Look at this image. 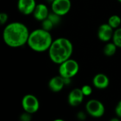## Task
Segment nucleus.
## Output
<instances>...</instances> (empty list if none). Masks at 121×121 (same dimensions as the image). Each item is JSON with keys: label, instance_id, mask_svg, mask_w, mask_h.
<instances>
[{"label": "nucleus", "instance_id": "8", "mask_svg": "<svg viewBox=\"0 0 121 121\" xmlns=\"http://www.w3.org/2000/svg\"><path fill=\"white\" fill-rule=\"evenodd\" d=\"M36 5L35 0H18L17 2L18 10L25 16L33 14Z\"/></svg>", "mask_w": 121, "mask_h": 121}, {"label": "nucleus", "instance_id": "3", "mask_svg": "<svg viewBox=\"0 0 121 121\" xmlns=\"http://www.w3.org/2000/svg\"><path fill=\"white\" fill-rule=\"evenodd\" d=\"M52 41L50 31L43 28H38L30 32L27 45L32 50L43 52L49 50Z\"/></svg>", "mask_w": 121, "mask_h": 121}, {"label": "nucleus", "instance_id": "6", "mask_svg": "<svg viewBox=\"0 0 121 121\" xmlns=\"http://www.w3.org/2000/svg\"><path fill=\"white\" fill-rule=\"evenodd\" d=\"M21 106L24 111L30 114H33L39 110L40 102L35 96L28 94L23 97Z\"/></svg>", "mask_w": 121, "mask_h": 121}, {"label": "nucleus", "instance_id": "14", "mask_svg": "<svg viewBox=\"0 0 121 121\" xmlns=\"http://www.w3.org/2000/svg\"><path fill=\"white\" fill-rule=\"evenodd\" d=\"M117 48L118 47L113 42L107 43L104 48V54L107 57H111L116 52Z\"/></svg>", "mask_w": 121, "mask_h": 121}, {"label": "nucleus", "instance_id": "13", "mask_svg": "<svg viewBox=\"0 0 121 121\" xmlns=\"http://www.w3.org/2000/svg\"><path fill=\"white\" fill-rule=\"evenodd\" d=\"M65 86L64 82V79L60 75L53 77L51 78L48 82L49 89L53 92H60L62 90L64 86Z\"/></svg>", "mask_w": 121, "mask_h": 121}, {"label": "nucleus", "instance_id": "23", "mask_svg": "<svg viewBox=\"0 0 121 121\" xmlns=\"http://www.w3.org/2000/svg\"><path fill=\"white\" fill-rule=\"evenodd\" d=\"M77 118L79 119V120H82V121L84 120V119L86 118V115H85V113H84V112H82V111L79 112V113H77Z\"/></svg>", "mask_w": 121, "mask_h": 121}, {"label": "nucleus", "instance_id": "18", "mask_svg": "<svg viewBox=\"0 0 121 121\" xmlns=\"http://www.w3.org/2000/svg\"><path fill=\"white\" fill-rule=\"evenodd\" d=\"M54 26H55V25L48 18H47L46 19H45L42 21V28H43L46 30L50 31L53 28Z\"/></svg>", "mask_w": 121, "mask_h": 121}, {"label": "nucleus", "instance_id": "27", "mask_svg": "<svg viewBox=\"0 0 121 121\" xmlns=\"http://www.w3.org/2000/svg\"><path fill=\"white\" fill-rule=\"evenodd\" d=\"M118 1L119 2H121V0H118Z\"/></svg>", "mask_w": 121, "mask_h": 121}, {"label": "nucleus", "instance_id": "17", "mask_svg": "<svg viewBox=\"0 0 121 121\" xmlns=\"http://www.w3.org/2000/svg\"><path fill=\"white\" fill-rule=\"evenodd\" d=\"M61 17H62L61 16H60V15H58V14H57V13L52 11V12H50L48 18L53 23V24L55 26H56V25H58L60 23Z\"/></svg>", "mask_w": 121, "mask_h": 121}, {"label": "nucleus", "instance_id": "7", "mask_svg": "<svg viewBox=\"0 0 121 121\" xmlns=\"http://www.w3.org/2000/svg\"><path fill=\"white\" fill-rule=\"evenodd\" d=\"M72 7L70 0H54L51 4L52 11L63 16L69 13Z\"/></svg>", "mask_w": 121, "mask_h": 121}, {"label": "nucleus", "instance_id": "12", "mask_svg": "<svg viewBox=\"0 0 121 121\" xmlns=\"http://www.w3.org/2000/svg\"><path fill=\"white\" fill-rule=\"evenodd\" d=\"M50 12L48 6L45 4H37L33 13V17L38 21H43L48 17Z\"/></svg>", "mask_w": 121, "mask_h": 121}, {"label": "nucleus", "instance_id": "10", "mask_svg": "<svg viewBox=\"0 0 121 121\" xmlns=\"http://www.w3.org/2000/svg\"><path fill=\"white\" fill-rule=\"evenodd\" d=\"M84 95L81 89H72L67 97L68 104L72 107H77L83 102Z\"/></svg>", "mask_w": 121, "mask_h": 121}, {"label": "nucleus", "instance_id": "1", "mask_svg": "<svg viewBox=\"0 0 121 121\" xmlns=\"http://www.w3.org/2000/svg\"><path fill=\"white\" fill-rule=\"evenodd\" d=\"M29 35V30L24 23L12 22L5 26L2 36L6 45L16 48L27 44Z\"/></svg>", "mask_w": 121, "mask_h": 121}, {"label": "nucleus", "instance_id": "22", "mask_svg": "<svg viewBox=\"0 0 121 121\" xmlns=\"http://www.w3.org/2000/svg\"><path fill=\"white\" fill-rule=\"evenodd\" d=\"M115 112H116V116L118 117L119 118H121V100L118 103L115 109Z\"/></svg>", "mask_w": 121, "mask_h": 121}, {"label": "nucleus", "instance_id": "15", "mask_svg": "<svg viewBox=\"0 0 121 121\" xmlns=\"http://www.w3.org/2000/svg\"><path fill=\"white\" fill-rule=\"evenodd\" d=\"M108 23L113 28L116 29L120 27L121 24V17L118 15H112L108 20Z\"/></svg>", "mask_w": 121, "mask_h": 121}, {"label": "nucleus", "instance_id": "4", "mask_svg": "<svg viewBox=\"0 0 121 121\" xmlns=\"http://www.w3.org/2000/svg\"><path fill=\"white\" fill-rule=\"evenodd\" d=\"M59 75L63 78H73L79 70L78 62L74 59H68L59 65Z\"/></svg>", "mask_w": 121, "mask_h": 121}, {"label": "nucleus", "instance_id": "26", "mask_svg": "<svg viewBox=\"0 0 121 121\" xmlns=\"http://www.w3.org/2000/svg\"><path fill=\"white\" fill-rule=\"evenodd\" d=\"M47 1H48L49 3H50V4H52V1H53L54 0H47Z\"/></svg>", "mask_w": 121, "mask_h": 121}, {"label": "nucleus", "instance_id": "16", "mask_svg": "<svg viewBox=\"0 0 121 121\" xmlns=\"http://www.w3.org/2000/svg\"><path fill=\"white\" fill-rule=\"evenodd\" d=\"M113 42L116 44V45L118 48H121V28L119 27L116 29H115L112 38Z\"/></svg>", "mask_w": 121, "mask_h": 121}, {"label": "nucleus", "instance_id": "11", "mask_svg": "<svg viewBox=\"0 0 121 121\" xmlns=\"http://www.w3.org/2000/svg\"><path fill=\"white\" fill-rule=\"evenodd\" d=\"M92 83L96 89H105L108 86L110 81L107 75L103 73H99L94 77Z\"/></svg>", "mask_w": 121, "mask_h": 121}, {"label": "nucleus", "instance_id": "21", "mask_svg": "<svg viewBox=\"0 0 121 121\" xmlns=\"http://www.w3.org/2000/svg\"><path fill=\"white\" fill-rule=\"evenodd\" d=\"M8 18H9V16H8V14L6 13H4V12H2L0 13V23L1 25H4L7 21H8Z\"/></svg>", "mask_w": 121, "mask_h": 121}, {"label": "nucleus", "instance_id": "5", "mask_svg": "<svg viewBox=\"0 0 121 121\" xmlns=\"http://www.w3.org/2000/svg\"><path fill=\"white\" fill-rule=\"evenodd\" d=\"M86 113L93 118H101L105 113V107L102 102L96 99H91L86 104Z\"/></svg>", "mask_w": 121, "mask_h": 121}, {"label": "nucleus", "instance_id": "20", "mask_svg": "<svg viewBox=\"0 0 121 121\" xmlns=\"http://www.w3.org/2000/svg\"><path fill=\"white\" fill-rule=\"evenodd\" d=\"M31 119H32V114L27 113L26 111H24V113L20 116V120L22 121H30Z\"/></svg>", "mask_w": 121, "mask_h": 121}, {"label": "nucleus", "instance_id": "25", "mask_svg": "<svg viewBox=\"0 0 121 121\" xmlns=\"http://www.w3.org/2000/svg\"><path fill=\"white\" fill-rule=\"evenodd\" d=\"M111 121H119V118H112Z\"/></svg>", "mask_w": 121, "mask_h": 121}, {"label": "nucleus", "instance_id": "9", "mask_svg": "<svg viewBox=\"0 0 121 121\" xmlns=\"http://www.w3.org/2000/svg\"><path fill=\"white\" fill-rule=\"evenodd\" d=\"M114 29L108 23L101 24L97 31V35L99 39L102 42H108L110 41L113 35Z\"/></svg>", "mask_w": 121, "mask_h": 121}, {"label": "nucleus", "instance_id": "19", "mask_svg": "<svg viewBox=\"0 0 121 121\" xmlns=\"http://www.w3.org/2000/svg\"><path fill=\"white\" fill-rule=\"evenodd\" d=\"M84 96H89L92 94V88L91 87V86L89 85H84L82 88H81Z\"/></svg>", "mask_w": 121, "mask_h": 121}, {"label": "nucleus", "instance_id": "2", "mask_svg": "<svg viewBox=\"0 0 121 121\" xmlns=\"http://www.w3.org/2000/svg\"><path fill=\"white\" fill-rule=\"evenodd\" d=\"M73 52V45L66 38H58L54 40L48 50V55L50 60L60 65L69 59Z\"/></svg>", "mask_w": 121, "mask_h": 121}, {"label": "nucleus", "instance_id": "24", "mask_svg": "<svg viewBox=\"0 0 121 121\" xmlns=\"http://www.w3.org/2000/svg\"><path fill=\"white\" fill-rule=\"evenodd\" d=\"M64 79V82H65V85H69V84H70V83H71V79H70V78H63Z\"/></svg>", "mask_w": 121, "mask_h": 121}]
</instances>
